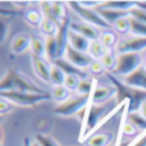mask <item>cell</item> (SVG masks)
Segmentation results:
<instances>
[{
  "instance_id": "obj_1",
  "label": "cell",
  "mask_w": 146,
  "mask_h": 146,
  "mask_svg": "<svg viewBox=\"0 0 146 146\" xmlns=\"http://www.w3.org/2000/svg\"><path fill=\"white\" fill-rule=\"evenodd\" d=\"M105 76L111 81L113 86L117 88V99L118 103H128V108L127 110L131 111H137L140 110L141 105L146 101V91L145 90H139V88L131 87V86L126 85L123 81H119L113 73L106 72Z\"/></svg>"
},
{
  "instance_id": "obj_2",
  "label": "cell",
  "mask_w": 146,
  "mask_h": 146,
  "mask_svg": "<svg viewBox=\"0 0 146 146\" xmlns=\"http://www.w3.org/2000/svg\"><path fill=\"white\" fill-rule=\"evenodd\" d=\"M0 98L7 99L10 103L22 106H33L44 100H49L51 94H33V92H21V91H8V92H0Z\"/></svg>"
},
{
  "instance_id": "obj_3",
  "label": "cell",
  "mask_w": 146,
  "mask_h": 146,
  "mask_svg": "<svg viewBox=\"0 0 146 146\" xmlns=\"http://www.w3.org/2000/svg\"><path fill=\"white\" fill-rule=\"evenodd\" d=\"M118 63L113 72L114 74L118 76H129L131 73L142 67V56L140 53H124V54H118L117 55Z\"/></svg>"
},
{
  "instance_id": "obj_4",
  "label": "cell",
  "mask_w": 146,
  "mask_h": 146,
  "mask_svg": "<svg viewBox=\"0 0 146 146\" xmlns=\"http://www.w3.org/2000/svg\"><path fill=\"white\" fill-rule=\"evenodd\" d=\"M91 101V95L90 96H76V98H72L69 100L64 101L62 104H58V105L54 108V113L59 117H71V115H76L80 111H82L83 109L87 108V105Z\"/></svg>"
},
{
  "instance_id": "obj_5",
  "label": "cell",
  "mask_w": 146,
  "mask_h": 146,
  "mask_svg": "<svg viewBox=\"0 0 146 146\" xmlns=\"http://www.w3.org/2000/svg\"><path fill=\"white\" fill-rule=\"evenodd\" d=\"M68 5L71 7V9L78 17H81L86 23H90V25L95 26L98 28H109L110 25L105 22L103 19L100 14L96 12L95 9H88V8H85L80 4V1H69Z\"/></svg>"
},
{
  "instance_id": "obj_6",
  "label": "cell",
  "mask_w": 146,
  "mask_h": 146,
  "mask_svg": "<svg viewBox=\"0 0 146 146\" xmlns=\"http://www.w3.org/2000/svg\"><path fill=\"white\" fill-rule=\"evenodd\" d=\"M117 53L124 54V53H140L141 50L146 49V37H139L135 36L131 38L122 40L117 44Z\"/></svg>"
},
{
  "instance_id": "obj_7",
  "label": "cell",
  "mask_w": 146,
  "mask_h": 146,
  "mask_svg": "<svg viewBox=\"0 0 146 146\" xmlns=\"http://www.w3.org/2000/svg\"><path fill=\"white\" fill-rule=\"evenodd\" d=\"M66 59L68 62H71L73 66H76L77 68L83 69V68H88L91 66V63L94 62V59L90 56V54L87 53H82V51H78L76 49H73L72 46L68 45L66 50Z\"/></svg>"
},
{
  "instance_id": "obj_8",
  "label": "cell",
  "mask_w": 146,
  "mask_h": 146,
  "mask_svg": "<svg viewBox=\"0 0 146 146\" xmlns=\"http://www.w3.org/2000/svg\"><path fill=\"white\" fill-rule=\"evenodd\" d=\"M69 22L68 18H64L62 25L58 28V33H56V42H58V59L63 58L66 55V50L68 48V36H69Z\"/></svg>"
},
{
  "instance_id": "obj_9",
  "label": "cell",
  "mask_w": 146,
  "mask_h": 146,
  "mask_svg": "<svg viewBox=\"0 0 146 146\" xmlns=\"http://www.w3.org/2000/svg\"><path fill=\"white\" fill-rule=\"evenodd\" d=\"M72 31L80 33V35L85 36L86 38H88L90 41H96L100 40V35L101 33L99 32L98 27L90 25V23L86 22H71V26H69Z\"/></svg>"
},
{
  "instance_id": "obj_10",
  "label": "cell",
  "mask_w": 146,
  "mask_h": 146,
  "mask_svg": "<svg viewBox=\"0 0 146 146\" xmlns=\"http://www.w3.org/2000/svg\"><path fill=\"white\" fill-rule=\"evenodd\" d=\"M13 91H21V92H33V94H45L42 88L36 86L30 80L23 77L22 74L14 72V90Z\"/></svg>"
},
{
  "instance_id": "obj_11",
  "label": "cell",
  "mask_w": 146,
  "mask_h": 146,
  "mask_svg": "<svg viewBox=\"0 0 146 146\" xmlns=\"http://www.w3.org/2000/svg\"><path fill=\"white\" fill-rule=\"evenodd\" d=\"M32 58V66H33V71H35L36 76L40 80L45 81V82H50V71H51V66L45 60L44 58L36 55H31Z\"/></svg>"
},
{
  "instance_id": "obj_12",
  "label": "cell",
  "mask_w": 146,
  "mask_h": 146,
  "mask_svg": "<svg viewBox=\"0 0 146 146\" xmlns=\"http://www.w3.org/2000/svg\"><path fill=\"white\" fill-rule=\"evenodd\" d=\"M123 82L126 83V85L131 86V87L146 91V69H145V67L144 66L140 67L137 71H135L129 76H127V77H124Z\"/></svg>"
},
{
  "instance_id": "obj_13",
  "label": "cell",
  "mask_w": 146,
  "mask_h": 146,
  "mask_svg": "<svg viewBox=\"0 0 146 146\" xmlns=\"http://www.w3.org/2000/svg\"><path fill=\"white\" fill-rule=\"evenodd\" d=\"M95 10L101 15V17H103V19L105 21L108 25H110V26H114L119 19H121V18L128 17V15H129V12H123V10H115V9H109V8L98 7Z\"/></svg>"
},
{
  "instance_id": "obj_14",
  "label": "cell",
  "mask_w": 146,
  "mask_h": 146,
  "mask_svg": "<svg viewBox=\"0 0 146 146\" xmlns=\"http://www.w3.org/2000/svg\"><path fill=\"white\" fill-rule=\"evenodd\" d=\"M115 94L117 88L114 86H96L92 95H91V100H92V104L99 105L103 101H106L108 99H110Z\"/></svg>"
},
{
  "instance_id": "obj_15",
  "label": "cell",
  "mask_w": 146,
  "mask_h": 146,
  "mask_svg": "<svg viewBox=\"0 0 146 146\" xmlns=\"http://www.w3.org/2000/svg\"><path fill=\"white\" fill-rule=\"evenodd\" d=\"M90 44L91 41L88 38H86L85 36L80 35V33L74 32L69 28V36H68V45L72 46L73 49L78 51H82V53H86L90 49Z\"/></svg>"
},
{
  "instance_id": "obj_16",
  "label": "cell",
  "mask_w": 146,
  "mask_h": 146,
  "mask_svg": "<svg viewBox=\"0 0 146 146\" xmlns=\"http://www.w3.org/2000/svg\"><path fill=\"white\" fill-rule=\"evenodd\" d=\"M32 38L27 33H18L12 41V51L14 54H23L28 48H31Z\"/></svg>"
},
{
  "instance_id": "obj_17",
  "label": "cell",
  "mask_w": 146,
  "mask_h": 146,
  "mask_svg": "<svg viewBox=\"0 0 146 146\" xmlns=\"http://www.w3.org/2000/svg\"><path fill=\"white\" fill-rule=\"evenodd\" d=\"M51 64H54V66H56L58 68H60L67 76L73 74V76H78V77L83 78V80L86 78V73L83 72L82 69H80L76 66H73L71 62H68L66 58H59V59H56V60H54Z\"/></svg>"
},
{
  "instance_id": "obj_18",
  "label": "cell",
  "mask_w": 146,
  "mask_h": 146,
  "mask_svg": "<svg viewBox=\"0 0 146 146\" xmlns=\"http://www.w3.org/2000/svg\"><path fill=\"white\" fill-rule=\"evenodd\" d=\"M101 8H109V9L115 10H123V12H129L136 7V1H128V0H113V1H103L100 5Z\"/></svg>"
},
{
  "instance_id": "obj_19",
  "label": "cell",
  "mask_w": 146,
  "mask_h": 146,
  "mask_svg": "<svg viewBox=\"0 0 146 146\" xmlns=\"http://www.w3.org/2000/svg\"><path fill=\"white\" fill-rule=\"evenodd\" d=\"M45 46H46V56L53 63L54 60L58 59V42H56L55 36L45 38Z\"/></svg>"
},
{
  "instance_id": "obj_20",
  "label": "cell",
  "mask_w": 146,
  "mask_h": 146,
  "mask_svg": "<svg viewBox=\"0 0 146 146\" xmlns=\"http://www.w3.org/2000/svg\"><path fill=\"white\" fill-rule=\"evenodd\" d=\"M127 121L133 124L140 132L146 131V119L144 118V115L140 111H131L129 113L127 110Z\"/></svg>"
},
{
  "instance_id": "obj_21",
  "label": "cell",
  "mask_w": 146,
  "mask_h": 146,
  "mask_svg": "<svg viewBox=\"0 0 146 146\" xmlns=\"http://www.w3.org/2000/svg\"><path fill=\"white\" fill-rule=\"evenodd\" d=\"M108 49L101 44L100 40H96V41H91L90 44V49H88V54H90L91 58L96 59V60H100L106 53H108Z\"/></svg>"
},
{
  "instance_id": "obj_22",
  "label": "cell",
  "mask_w": 146,
  "mask_h": 146,
  "mask_svg": "<svg viewBox=\"0 0 146 146\" xmlns=\"http://www.w3.org/2000/svg\"><path fill=\"white\" fill-rule=\"evenodd\" d=\"M96 86H98V81L95 78H92V80L85 78V80H81L80 86L77 88V92L83 96H90V95H92Z\"/></svg>"
},
{
  "instance_id": "obj_23",
  "label": "cell",
  "mask_w": 146,
  "mask_h": 146,
  "mask_svg": "<svg viewBox=\"0 0 146 146\" xmlns=\"http://www.w3.org/2000/svg\"><path fill=\"white\" fill-rule=\"evenodd\" d=\"M50 94H51V98H53L55 101H58L59 104H62V103H64V101L69 100V96H71V91H69L64 85L54 86Z\"/></svg>"
},
{
  "instance_id": "obj_24",
  "label": "cell",
  "mask_w": 146,
  "mask_h": 146,
  "mask_svg": "<svg viewBox=\"0 0 146 146\" xmlns=\"http://www.w3.org/2000/svg\"><path fill=\"white\" fill-rule=\"evenodd\" d=\"M31 53H32V55L44 58V55H46L45 40H42L40 37H33L32 42H31Z\"/></svg>"
},
{
  "instance_id": "obj_25",
  "label": "cell",
  "mask_w": 146,
  "mask_h": 146,
  "mask_svg": "<svg viewBox=\"0 0 146 146\" xmlns=\"http://www.w3.org/2000/svg\"><path fill=\"white\" fill-rule=\"evenodd\" d=\"M67 74L62 71L60 68H58L56 66L51 64V71H50V82L54 86H62L66 82Z\"/></svg>"
},
{
  "instance_id": "obj_26",
  "label": "cell",
  "mask_w": 146,
  "mask_h": 146,
  "mask_svg": "<svg viewBox=\"0 0 146 146\" xmlns=\"http://www.w3.org/2000/svg\"><path fill=\"white\" fill-rule=\"evenodd\" d=\"M58 28L59 26L55 25L53 21L48 19V18H44L42 23L40 25V30L46 37H50V36H56L58 33Z\"/></svg>"
},
{
  "instance_id": "obj_27",
  "label": "cell",
  "mask_w": 146,
  "mask_h": 146,
  "mask_svg": "<svg viewBox=\"0 0 146 146\" xmlns=\"http://www.w3.org/2000/svg\"><path fill=\"white\" fill-rule=\"evenodd\" d=\"M100 62L103 63L104 68H105L106 71L113 72L114 69H115V67H117V63H118V59H117V55H114V54L111 53L110 50H109L108 53H106L105 55H104L103 58L100 59Z\"/></svg>"
},
{
  "instance_id": "obj_28",
  "label": "cell",
  "mask_w": 146,
  "mask_h": 146,
  "mask_svg": "<svg viewBox=\"0 0 146 146\" xmlns=\"http://www.w3.org/2000/svg\"><path fill=\"white\" fill-rule=\"evenodd\" d=\"M44 18L45 17L41 14V12H38V10H36V9H31L26 13V21H27L28 25H31V26H38V27H40Z\"/></svg>"
},
{
  "instance_id": "obj_29",
  "label": "cell",
  "mask_w": 146,
  "mask_h": 146,
  "mask_svg": "<svg viewBox=\"0 0 146 146\" xmlns=\"http://www.w3.org/2000/svg\"><path fill=\"white\" fill-rule=\"evenodd\" d=\"M109 139H110V136L106 133L92 135L87 140V146H106V144L109 142Z\"/></svg>"
},
{
  "instance_id": "obj_30",
  "label": "cell",
  "mask_w": 146,
  "mask_h": 146,
  "mask_svg": "<svg viewBox=\"0 0 146 146\" xmlns=\"http://www.w3.org/2000/svg\"><path fill=\"white\" fill-rule=\"evenodd\" d=\"M100 41L108 50H110L117 44V35L114 32H110V31H105L100 35Z\"/></svg>"
},
{
  "instance_id": "obj_31",
  "label": "cell",
  "mask_w": 146,
  "mask_h": 146,
  "mask_svg": "<svg viewBox=\"0 0 146 146\" xmlns=\"http://www.w3.org/2000/svg\"><path fill=\"white\" fill-rule=\"evenodd\" d=\"M131 33L139 37H146V23L131 18Z\"/></svg>"
},
{
  "instance_id": "obj_32",
  "label": "cell",
  "mask_w": 146,
  "mask_h": 146,
  "mask_svg": "<svg viewBox=\"0 0 146 146\" xmlns=\"http://www.w3.org/2000/svg\"><path fill=\"white\" fill-rule=\"evenodd\" d=\"M114 28H115L119 33H122V35L129 33L131 32V17L128 15V17L121 18V19L114 25Z\"/></svg>"
},
{
  "instance_id": "obj_33",
  "label": "cell",
  "mask_w": 146,
  "mask_h": 146,
  "mask_svg": "<svg viewBox=\"0 0 146 146\" xmlns=\"http://www.w3.org/2000/svg\"><path fill=\"white\" fill-rule=\"evenodd\" d=\"M81 80H82V78L78 77V76H73V74L72 76H67V77H66V82H64V86H66L69 91H73V90L77 91Z\"/></svg>"
},
{
  "instance_id": "obj_34",
  "label": "cell",
  "mask_w": 146,
  "mask_h": 146,
  "mask_svg": "<svg viewBox=\"0 0 146 146\" xmlns=\"http://www.w3.org/2000/svg\"><path fill=\"white\" fill-rule=\"evenodd\" d=\"M51 3V9H53V13L55 14V17L58 19L63 21L66 17V13H64V4L60 1H50Z\"/></svg>"
},
{
  "instance_id": "obj_35",
  "label": "cell",
  "mask_w": 146,
  "mask_h": 146,
  "mask_svg": "<svg viewBox=\"0 0 146 146\" xmlns=\"http://www.w3.org/2000/svg\"><path fill=\"white\" fill-rule=\"evenodd\" d=\"M36 142H38L40 146H59L58 142L53 137L46 136V135H41V133L36 135Z\"/></svg>"
},
{
  "instance_id": "obj_36",
  "label": "cell",
  "mask_w": 146,
  "mask_h": 146,
  "mask_svg": "<svg viewBox=\"0 0 146 146\" xmlns=\"http://www.w3.org/2000/svg\"><path fill=\"white\" fill-rule=\"evenodd\" d=\"M129 17L133 19L139 21V22L146 23V9H141V8H133L129 10Z\"/></svg>"
},
{
  "instance_id": "obj_37",
  "label": "cell",
  "mask_w": 146,
  "mask_h": 146,
  "mask_svg": "<svg viewBox=\"0 0 146 146\" xmlns=\"http://www.w3.org/2000/svg\"><path fill=\"white\" fill-rule=\"evenodd\" d=\"M88 69H90V72L94 73V74H103V73H106L105 72L106 69L104 68L103 63H101L100 60H94L92 63H91V66L88 67Z\"/></svg>"
},
{
  "instance_id": "obj_38",
  "label": "cell",
  "mask_w": 146,
  "mask_h": 146,
  "mask_svg": "<svg viewBox=\"0 0 146 146\" xmlns=\"http://www.w3.org/2000/svg\"><path fill=\"white\" fill-rule=\"evenodd\" d=\"M127 146H146V131L140 132L136 139H133V141H131Z\"/></svg>"
},
{
  "instance_id": "obj_39",
  "label": "cell",
  "mask_w": 146,
  "mask_h": 146,
  "mask_svg": "<svg viewBox=\"0 0 146 146\" xmlns=\"http://www.w3.org/2000/svg\"><path fill=\"white\" fill-rule=\"evenodd\" d=\"M12 110V105H10V101H8L7 99L0 98V114L5 115L7 113Z\"/></svg>"
},
{
  "instance_id": "obj_40",
  "label": "cell",
  "mask_w": 146,
  "mask_h": 146,
  "mask_svg": "<svg viewBox=\"0 0 146 146\" xmlns=\"http://www.w3.org/2000/svg\"><path fill=\"white\" fill-rule=\"evenodd\" d=\"M140 113H141L142 115H144V118L146 119V101L141 105V108H140Z\"/></svg>"
},
{
  "instance_id": "obj_41",
  "label": "cell",
  "mask_w": 146,
  "mask_h": 146,
  "mask_svg": "<svg viewBox=\"0 0 146 146\" xmlns=\"http://www.w3.org/2000/svg\"><path fill=\"white\" fill-rule=\"evenodd\" d=\"M23 146H31V141L28 137H26V139L23 140Z\"/></svg>"
},
{
  "instance_id": "obj_42",
  "label": "cell",
  "mask_w": 146,
  "mask_h": 146,
  "mask_svg": "<svg viewBox=\"0 0 146 146\" xmlns=\"http://www.w3.org/2000/svg\"><path fill=\"white\" fill-rule=\"evenodd\" d=\"M31 146H40V144L38 142H33V144H31Z\"/></svg>"
},
{
  "instance_id": "obj_43",
  "label": "cell",
  "mask_w": 146,
  "mask_h": 146,
  "mask_svg": "<svg viewBox=\"0 0 146 146\" xmlns=\"http://www.w3.org/2000/svg\"><path fill=\"white\" fill-rule=\"evenodd\" d=\"M144 67H145V69H146V58H145V63H144Z\"/></svg>"
}]
</instances>
